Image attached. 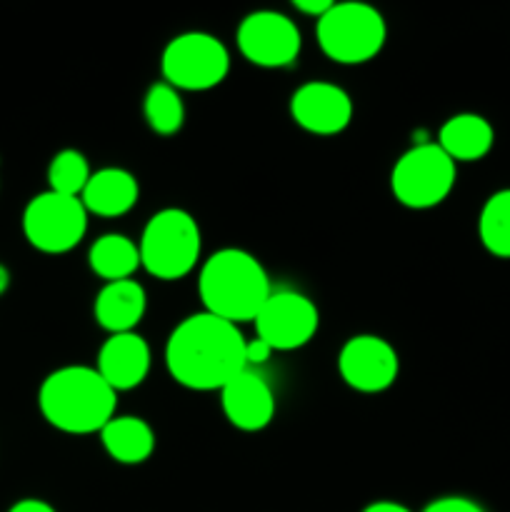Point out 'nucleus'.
<instances>
[{"mask_svg":"<svg viewBox=\"0 0 510 512\" xmlns=\"http://www.w3.org/2000/svg\"><path fill=\"white\" fill-rule=\"evenodd\" d=\"M245 345L235 323L210 313L188 315L175 325L165 345V365L175 383L190 390H223L235 375L248 370Z\"/></svg>","mask_w":510,"mask_h":512,"instance_id":"obj_1","label":"nucleus"},{"mask_svg":"<svg viewBox=\"0 0 510 512\" xmlns=\"http://www.w3.org/2000/svg\"><path fill=\"white\" fill-rule=\"evenodd\" d=\"M38 408L45 423L68 435L100 433L118 408V393L88 365L53 370L38 390Z\"/></svg>","mask_w":510,"mask_h":512,"instance_id":"obj_2","label":"nucleus"},{"mask_svg":"<svg viewBox=\"0 0 510 512\" xmlns=\"http://www.w3.org/2000/svg\"><path fill=\"white\" fill-rule=\"evenodd\" d=\"M270 293L273 288L263 263L248 250H218L198 273V295L205 313L235 325L255 320Z\"/></svg>","mask_w":510,"mask_h":512,"instance_id":"obj_3","label":"nucleus"},{"mask_svg":"<svg viewBox=\"0 0 510 512\" xmlns=\"http://www.w3.org/2000/svg\"><path fill=\"white\" fill-rule=\"evenodd\" d=\"M140 268L158 280H180L195 270L203 250L198 220L183 208L158 210L140 235Z\"/></svg>","mask_w":510,"mask_h":512,"instance_id":"obj_4","label":"nucleus"},{"mask_svg":"<svg viewBox=\"0 0 510 512\" xmlns=\"http://www.w3.org/2000/svg\"><path fill=\"white\" fill-rule=\"evenodd\" d=\"M318 45L333 63L360 65L383 50L388 28L378 8L363 0H343L318 18Z\"/></svg>","mask_w":510,"mask_h":512,"instance_id":"obj_5","label":"nucleus"},{"mask_svg":"<svg viewBox=\"0 0 510 512\" xmlns=\"http://www.w3.org/2000/svg\"><path fill=\"white\" fill-rule=\"evenodd\" d=\"M455 160L438 143L405 150L390 173V190L405 208L428 210L443 203L455 188Z\"/></svg>","mask_w":510,"mask_h":512,"instance_id":"obj_6","label":"nucleus"},{"mask_svg":"<svg viewBox=\"0 0 510 512\" xmlns=\"http://www.w3.org/2000/svg\"><path fill=\"white\" fill-rule=\"evenodd\" d=\"M160 70H163L165 83L173 85L175 90H210L228 78L230 53L210 33L175 35L163 50L160 58Z\"/></svg>","mask_w":510,"mask_h":512,"instance_id":"obj_7","label":"nucleus"},{"mask_svg":"<svg viewBox=\"0 0 510 512\" xmlns=\"http://www.w3.org/2000/svg\"><path fill=\"white\" fill-rule=\"evenodd\" d=\"M88 233V210L83 200L53 190L35 195L23 210V235L45 255L70 253Z\"/></svg>","mask_w":510,"mask_h":512,"instance_id":"obj_8","label":"nucleus"},{"mask_svg":"<svg viewBox=\"0 0 510 512\" xmlns=\"http://www.w3.org/2000/svg\"><path fill=\"white\" fill-rule=\"evenodd\" d=\"M238 50L248 63L260 68H285L295 63L303 48L300 30L288 15L275 10H255L238 25Z\"/></svg>","mask_w":510,"mask_h":512,"instance_id":"obj_9","label":"nucleus"},{"mask_svg":"<svg viewBox=\"0 0 510 512\" xmlns=\"http://www.w3.org/2000/svg\"><path fill=\"white\" fill-rule=\"evenodd\" d=\"M258 338L273 350H298L315 338L320 313L313 300L295 290H273L255 315Z\"/></svg>","mask_w":510,"mask_h":512,"instance_id":"obj_10","label":"nucleus"},{"mask_svg":"<svg viewBox=\"0 0 510 512\" xmlns=\"http://www.w3.org/2000/svg\"><path fill=\"white\" fill-rule=\"evenodd\" d=\"M338 373L353 390L383 393L398 380L400 360L393 345L378 335H353L340 348Z\"/></svg>","mask_w":510,"mask_h":512,"instance_id":"obj_11","label":"nucleus"},{"mask_svg":"<svg viewBox=\"0 0 510 512\" xmlns=\"http://www.w3.org/2000/svg\"><path fill=\"white\" fill-rule=\"evenodd\" d=\"M290 118L313 135H338L353 120V100L340 85L313 80L290 98Z\"/></svg>","mask_w":510,"mask_h":512,"instance_id":"obj_12","label":"nucleus"},{"mask_svg":"<svg viewBox=\"0 0 510 512\" xmlns=\"http://www.w3.org/2000/svg\"><path fill=\"white\" fill-rule=\"evenodd\" d=\"M220 405L233 428L258 433L275 418V395L270 385L253 370H243L220 390Z\"/></svg>","mask_w":510,"mask_h":512,"instance_id":"obj_13","label":"nucleus"},{"mask_svg":"<svg viewBox=\"0 0 510 512\" xmlns=\"http://www.w3.org/2000/svg\"><path fill=\"white\" fill-rule=\"evenodd\" d=\"M95 370L103 375V380L115 393L138 388L150 373L148 343L138 333L110 335L100 348Z\"/></svg>","mask_w":510,"mask_h":512,"instance_id":"obj_14","label":"nucleus"},{"mask_svg":"<svg viewBox=\"0 0 510 512\" xmlns=\"http://www.w3.org/2000/svg\"><path fill=\"white\" fill-rule=\"evenodd\" d=\"M140 198V185L130 170L125 168H100L90 175L88 185L80 193L88 215L98 218H120L130 213Z\"/></svg>","mask_w":510,"mask_h":512,"instance_id":"obj_15","label":"nucleus"},{"mask_svg":"<svg viewBox=\"0 0 510 512\" xmlns=\"http://www.w3.org/2000/svg\"><path fill=\"white\" fill-rule=\"evenodd\" d=\"M145 308H148V298L138 280H113L100 288L98 298H95V323L110 335L118 333H133L138 323L143 320Z\"/></svg>","mask_w":510,"mask_h":512,"instance_id":"obj_16","label":"nucleus"},{"mask_svg":"<svg viewBox=\"0 0 510 512\" xmlns=\"http://www.w3.org/2000/svg\"><path fill=\"white\" fill-rule=\"evenodd\" d=\"M493 125L475 113H458L443 123L438 133V145L455 163H475L493 150Z\"/></svg>","mask_w":510,"mask_h":512,"instance_id":"obj_17","label":"nucleus"},{"mask_svg":"<svg viewBox=\"0 0 510 512\" xmlns=\"http://www.w3.org/2000/svg\"><path fill=\"white\" fill-rule=\"evenodd\" d=\"M100 443L115 463L140 465L153 455L155 433L138 415H115L100 430Z\"/></svg>","mask_w":510,"mask_h":512,"instance_id":"obj_18","label":"nucleus"},{"mask_svg":"<svg viewBox=\"0 0 510 512\" xmlns=\"http://www.w3.org/2000/svg\"><path fill=\"white\" fill-rule=\"evenodd\" d=\"M90 270H93L98 278H103L105 283H113V280H128L133 278L135 270L140 268V250L138 245L130 238L118 233L100 235L93 245H90L88 253Z\"/></svg>","mask_w":510,"mask_h":512,"instance_id":"obj_19","label":"nucleus"},{"mask_svg":"<svg viewBox=\"0 0 510 512\" xmlns=\"http://www.w3.org/2000/svg\"><path fill=\"white\" fill-rule=\"evenodd\" d=\"M483 248L495 258H510V188L498 190L485 200L478 218Z\"/></svg>","mask_w":510,"mask_h":512,"instance_id":"obj_20","label":"nucleus"},{"mask_svg":"<svg viewBox=\"0 0 510 512\" xmlns=\"http://www.w3.org/2000/svg\"><path fill=\"white\" fill-rule=\"evenodd\" d=\"M143 113L153 133L165 135V138L175 135L185 123V105L183 98H180V90H175L165 80L150 85L148 95H145Z\"/></svg>","mask_w":510,"mask_h":512,"instance_id":"obj_21","label":"nucleus"},{"mask_svg":"<svg viewBox=\"0 0 510 512\" xmlns=\"http://www.w3.org/2000/svg\"><path fill=\"white\" fill-rule=\"evenodd\" d=\"M90 165L80 150H60L53 155L48 165V190L60 195H73L80 198V193L85 190L90 180Z\"/></svg>","mask_w":510,"mask_h":512,"instance_id":"obj_22","label":"nucleus"},{"mask_svg":"<svg viewBox=\"0 0 510 512\" xmlns=\"http://www.w3.org/2000/svg\"><path fill=\"white\" fill-rule=\"evenodd\" d=\"M423 512H485L475 500L460 498V495H448V498H438L430 505H425Z\"/></svg>","mask_w":510,"mask_h":512,"instance_id":"obj_23","label":"nucleus"},{"mask_svg":"<svg viewBox=\"0 0 510 512\" xmlns=\"http://www.w3.org/2000/svg\"><path fill=\"white\" fill-rule=\"evenodd\" d=\"M273 353H275V350L270 348V345L265 343V340H260V338L250 340V343L245 345V360H248V368H250V365L268 363L270 355H273Z\"/></svg>","mask_w":510,"mask_h":512,"instance_id":"obj_24","label":"nucleus"},{"mask_svg":"<svg viewBox=\"0 0 510 512\" xmlns=\"http://www.w3.org/2000/svg\"><path fill=\"white\" fill-rule=\"evenodd\" d=\"M290 3H293L295 8L300 10V13L315 15V18H320V15L328 13V10L333 8L338 0H290Z\"/></svg>","mask_w":510,"mask_h":512,"instance_id":"obj_25","label":"nucleus"},{"mask_svg":"<svg viewBox=\"0 0 510 512\" xmlns=\"http://www.w3.org/2000/svg\"><path fill=\"white\" fill-rule=\"evenodd\" d=\"M8 512H58V510H55L50 503H45V500L23 498V500H18L15 505H10Z\"/></svg>","mask_w":510,"mask_h":512,"instance_id":"obj_26","label":"nucleus"},{"mask_svg":"<svg viewBox=\"0 0 510 512\" xmlns=\"http://www.w3.org/2000/svg\"><path fill=\"white\" fill-rule=\"evenodd\" d=\"M363 512H413V510L405 508V505L400 503H393V500H378V503H370Z\"/></svg>","mask_w":510,"mask_h":512,"instance_id":"obj_27","label":"nucleus"},{"mask_svg":"<svg viewBox=\"0 0 510 512\" xmlns=\"http://www.w3.org/2000/svg\"><path fill=\"white\" fill-rule=\"evenodd\" d=\"M8 288H10V270L0 263V295L8 293Z\"/></svg>","mask_w":510,"mask_h":512,"instance_id":"obj_28","label":"nucleus"}]
</instances>
